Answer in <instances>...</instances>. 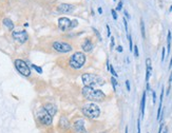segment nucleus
Here are the masks:
<instances>
[{
	"instance_id": "obj_44",
	"label": "nucleus",
	"mask_w": 172,
	"mask_h": 133,
	"mask_svg": "<svg viewBox=\"0 0 172 133\" xmlns=\"http://www.w3.org/2000/svg\"><path fill=\"white\" fill-rule=\"evenodd\" d=\"M125 133H128V127H126V129H125Z\"/></svg>"
},
{
	"instance_id": "obj_21",
	"label": "nucleus",
	"mask_w": 172,
	"mask_h": 133,
	"mask_svg": "<svg viewBox=\"0 0 172 133\" xmlns=\"http://www.w3.org/2000/svg\"><path fill=\"white\" fill-rule=\"evenodd\" d=\"M128 40H129V47H130V51L132 52V50H133V42H132V37H131L130 33H128Z\"/></svg>"
},
{
	"instance_id": "obj_29",
	"label": "nucleus",
	"mask_w": 172,
	"mask_h": 133,
	"mask_svg": "<svg viewBox=\"0 0 172 133\" xmlns=\"http://www.w3.org/2000/svg\"><path fill=\"white\" fill-rule=\"evenodd\" d=\"M137 133H141V120L137 119Z\"/></svg>"
},
{
	"instance_id": "obj_25",
	"label": "nucleus",
	"mask_w": 172,
	"mask_h": 133,
	"mask_svg": "<svg viewBox=\"0 0 172 133\" xmlns=\"http://www.w3.org/2000/svg\"><path fill=\"white\" fill-rule=\"evenodd\" d=\"M133 51H134V56H135V57H138L139 53H138V48H137V46L133 47Z\"/></svg>"
},
{
	"instance_id": "obj_23",
	"label": "nucleus",
	"mask_w": 172,
	"mask_h": 133,
	"mask_svg": "<svg viewBox=\"0 0 172 133\" xmlns=\"http://www.w3.org/2000/svg\"><path fill=\"white\" fill-rule=\"evenodd\" d=\"M32 68H34V69L36 70V72H37V73H39V74H41V73H42V69H41L40 67L36 66V64H32Z\"/></svg>"
},
{
	"instance_id": "obj_4",
	"label": "nucleus",
	"mask_w": 172,
	"mask_h": 133,
	"mask_svg": "<svg viewBox=\"0 0 172 133\" xmlns=\"http://www.w3.org/2000/svg\"><path fill=\"white\" fill-rule=\"evenodd\" d=\"M85 62H86V55L83 53H81V52H76V53H74L73 55L71 56L69 64H70V67L73 68V69L79 70L83 67Z\"/></svg>"
},
{
	"instance_id": "obj_8",
	"label": "nucleus",
	"mask_w": 172,
	"mask_h": 133,
	"mask_svg": "<svg viewBox=\"0 0 172 133\" xmlns=\"http://www.w3.org/2000/svg\"><path fill=\"white\" fill-rule=\"evenodd\" d=\"M12 35H13V38L16 41L19 42V43H24L29 38V35L26 31H14Z\"/></svg>"
},
{
	"instance_id": "obj_46",
	"label": "nucleus",
	"mask_w": 172,
	"mask_h": 133,
	"mask_svg": "<svg viewBox=\"0 0 172 133\" xmlns=\"http://www.w3.org/2000/svg\"><path fill=\"white\" fill-rule=\"evenodd\" d=\"M100 133H107V132H100Z\"/></svg>"
},
{
	"instance_id": "obj_3",
	"label": "nucleus",
	"mask_w": 172,
	"mask_h": 133,
	"mask_svg": "<svg viewBox=\"0 0 172 133\" xmlns=\"http://www.w3.org/2000/svg\"><path fill=\"white\" fill-rule=\"evenodd\" d=\"M81 80H82L83 85L86 87H92V88H94L97 85H103V79L100 76L95 75V74H91V73L82 74Z\"/></svg>"
},
{
	"instance_id": "obj_33",
	"label": "nucleus",
	"mask_w": 172,
	"mask_h": 133,
	"mask_svg": "<svg viewBox=\"0 0 172 133\" xmlns=\"http://www.w3.org/2000/svg\"><path fill=\"white\" fill-rule=\"evenodd\" d=\"M111 13H112L113 18H114V19L116 20V19H117V14H116V12H115V10H112V11H111Z\"/></svg>"
},
{
	"instance_id": "obj_47",
	"label": "nucleus",
	"mask_w": 172,
	"mask_h": 133,
	"mask_svg": "<svg viewBox=\"0 0 172 133\" xmlns=\"http://www.w3.org/2000/svg\"><path fill=\"white\" fill-rule=\"evenodd\" d=\"M114 1H115V0H114Z\"/></svg>"
},
{
	"instance_id": "obj_17",
	"label": "nucleus",
	"mask_w": 172,
	"mask_h": 133,
	"mask_svg": "<svg viewBox=\"0 0 172 133\" xmlns=\"http://www.w3.org/2000/svg\"><path fill=\"white\" fill-rule=\"evenodd\" d=\"M145 106H146V91H144L142 96V101H141V112L142 116L145 115Z\"/></svg>"
},
{
	"instance_id": "obj_10",
	"label": "nucleus",
	"mask_w": 172,
	"mask_h": 133,
	"mask_svg": "<svg viewBox=\"0 0 172 133\" xmlns=\"http://www.w3.org/2000/svg\"><path fill=\"white\" fill-rule=\"evenodd\" d=\"M73 127L75 129V131L77 133H87V130L85 128V121L82 119H77L74 121Z\"/></svg>"
},
{
	"instance_id": "obj_34",
	"label": "nucleus",
	"mask_w": 172,
	"mask_h": 133,
	"mask_svg": "<svg viewBox=\"0 0 172 133\" xmlns=\"http://www.w3.org/2000/svg\"><path fill=\"white\" fill-rule=\"evenodd\" d=\"M126 87H127V90H128V91H130V90H131V88H130V82H129V80H127V82H126Z\"/></svg>"
},
{
	"instance_id": "obj_31",
	"label": "nucleus",
	"mask_w": 172,
	"mask_h": 133,
	"mask_svg": "<svg viewBox=\"0 0 172 133\" xmlns=\"http://www.w3.org/2000/svg\"><path fill=\"white\" fill-rule=\"evenodd\" d=\"M165 51H166V48H163V50H162V61L163 62L165 60Z\"/></svg>"
},
{
	"instance_id": "obj_30",
	"label": "nucleus",
	"mask_w": 172,
	"mask_h": 133,
	"mask_svg": "<svg viewBox=\"0 0 172 133\" xmlns=\"http://www.w3.org/2000/svg\"><path fill=\"white\" fill-rule=\"evenodd\" d=\"M152 97H153V103H156V93L155 91H152Z\"/></svg>"
},
{
	"instance_id": "obj_1",
	"label": "nucleus",
	"mask_w": 172,
	"mask_h": 133,
	"mask_svg": "<svg viewBox=\"0 0 172 133\" xmlns=\"http://www.w3.org/2000/svg\"><path fill=\"white\" fill-rule=\"evenodd\" d=\"M81 93L86 99L91 101H100L106 98V94L101 90L94 89L92 87H86L85 86L81 90Z\"/></svg>"
},
{
	"instance_id": "obj_41",
	"label": "nucleus",
	"mask_w": 172,
	"mask_h": 133,
	"mask_svg": "<svg viewBox=\"0 0 172 133\" xmlns=\"http://www.w3.org/2000/svg\"><path fill=\"white\" fill-rule=\"evenodd\" d=\"M98 13L99 14H103V9L101 8H98Z\"/></svg>"
},
{
	"instance_id": "obj_35",
	"label": "nucleus",
	"mask_w": 172,
	"mask_h": 133,
	"mask_svg": "<svg viewBox=\"0 0 172 133\" xmlns=\"http://www.w3.org/2000/svg\"><path fill=\"white\" fill-rule=\"evenodd\" d=\"M76 26H77V20H74V21H72V29L75 28Z\"/></svg>"
},
{
	"instance_id": "obj_9",
	"label": "nucleus",
	"mask_w": 172,
	"mask_h": 133,
	"mask_svg": "<svg viewBox=\"0 0 172 133\" xmlns=\"http://www.w3.org/2000/svg\"><path fill=\"white\" fill-rule=\"evenodd\" d=\"M58 28L61 31H68L72 29V21L68 17H60L58 19Z\"/></svg>"
},
{
	"instance_id": "obj_18",
	"label": "nucleus",
	"mask_w": 172,
	"mask_h": 133,
	"mask_svg": "<svg viewBox=\"0 0 172 133\" xmlns=\"http://www.w3.org/2000/svg\"><path fill=\"white\" fill-rule=\"evenodd\" d=\"M2 22H3V24H4V26H5L10 31H12L13 29H14V23H13V21H12L11 19H9V18H4L3 21H2Z\"/></svg>"
},
{
	"instance_id": "obj_11",
	"label": "nucleus",
	"mask_w": 172,
	"mask_h": 133,
	"mask_svg": "<svg viewBox=\"0 0 172 133\" xmlns=\"http://www.w3.org/2000/svg\"><path fill=\"white\" fill-rule=\"evenodd\" d=\"M58 11L62 14H68V13H71L74 11V5L69 3H62L58 6Z\"/></svg>"
},
{
	"instance_id": "obj_22",
	"label": "nucleus",
	"mask_w": 172,
	"mask_h": 133,
	"mask_svg": "<svg viewBox=\"0 0 172 133\" xmlns=\"http://www.w3.org/2000/svg\"><path fill=\"white\" fill-rule=\"evenodd\" d=\"M109 70H110V72L112 73V75H113V77H117V74H116V72H115V70H114V68H113V66L112 64H110L109 66Z\"/></svg>"
},
{
	"instance_id": "obj_13",
	"label": "nucleus",
	"mask_w": 172,
	"mask_h": 133,
	"mask_svg": "<svg viewBox=\"0 0 172 133\" xmlns=\"http://www.w3.org/2000/svg\"><path fill=\"white\" fill-rule=\"evenodd\" d=\"M81 48H82L83 52H91L92 49H93V43H92L91 40L87 38V39H85V41L82 42Z\"/></svg>"
},
{
	"instance_id": "obj_36",
	"label": "nucleus",
	"mask_w": 172,
	"mask_h": 133,
	"mask_svg": "<svg viewBox=\"0 0 172 133\" xmlns=\"http://www.w3.org/2000/svg\"><path fill=\"white\" fill-rule=\"evenodd\" d=\"M163 128H164V124H160L159 129H158V133H162L163 132Z\"/></svg>"
},
{
	"instance_id": "obj_19",
	"label": "nucleus",
	"mask_w": 172,
	"mask_h": 133,
	"mask_svg": "<svg viewBox=\"0 0 172 133\" xmlns=\"http://www.w3.org/2000/svg\"><path fill=\"white\" fill-rule=\"evenodd\" d=\"M170 48H171V32L168 31V35H167V51H168V53L170 52Z\"/></svg>"
},
{
	"instance_id": "obj_26",
	"label": "nucleus",
	"mask_w": 172,
	"mask_h": 133,
	"mask_svg": "<svg viewBox=\"0 0 172 133\" xmlns=\"http://www.w3.org/2000/svg\"><path fill=\"white\" fill-rule=\"evenodd\" d=\"M93 31L95 32V34H96V36H97V37H98V40H99V41H103V39H101V36H100V34H99V32H98V31H97L95 28H93Z\"/></svg>"
},
{
	"instance_id": "obj_37",
	"label": "nucleus",
	"mask_w": 172,
	"mask_h": 133,
	"mask_svg": "<svg viewBox=\"0 0 172 133\" xmlns=\"http://www.w3.org/2000/svg\"><path fill=\"white\" fill-rule=\"evenodd\" d=\"M114 37H111V48H113L114 47Z\"/></svg>"
},
{
	"instance_id": "obj_15",
	"label": "nucleus",
	"mask_w": 172,
	"mask_h": 133,
	"mask_svg": "<svg viewBox=\"0 0 172 133\" xmlns=\"http://www.w3.org/2000/svg\"><path fill=\"white\" fill-rule=\"evenodd\" d=\"M59 125L61 127V129H68L70 127V123L68 120V118L65 117L64 115H62L60 117V120H59Z\"/></svg>"
},
{
	"instance_id": "obj_5",
	"label": "nucleus",
	"mask_w": 172,
	"mask_h": 133,
	"mask_svg": "<svg viewBox=\"0 0 172 133\" xmlns=\"http://www.w3.org/2000/svg\"><path fill=\"white\" fill-rule=\"evenodd\" d=\"M37 117H38L39 123L42 124V125H44V126H50V125H52V123H53V116L50 115L43 107L39 109Z\"/></svg>"
},
{
	"instance_id": "obj_42",
	"label": "nucleus",
	"mask_w": 172,
	"mask_h": 133,
	"mask_svg": "<svg viewBox=\"0 0 172 133\" xmlns=\"http://www.w3.org/2000/svg\"><path fill=\"white\" fill-rule=\"evenodd\" d=\"M172 67V57H171V60H170V64H169V68Z\"/></svg>"
},
{
	"instance_id": "obj_43",
	"label": "nucleus",
	"mask_w": 172,
	"mask_h": 133,
	"mask_svg": "<svg viewBox=\"0 0 172 133\" xmlns=\"http://www.w3.org/2000/svg\"><path fill=\"white\" fill-rule=\"evenodd\" d=\"M164 133H168V129H167V128H165V130H164Z\"/></svg>"
},
{
	"instance_id": "obj_32",
	"label": "nucleus",
	"mask_w": 172,
	"mask_h": 133,
	"mask_svg": "<svg viewBox=\"0 0 172 133\" xmlns=\"http://www.w3.org/2000/svg\"><path fill=\"white\" fill-rule=\"evenodd\" d=\"M123 21H124V24H125L126 32H128V23H127V19H126V18H123Z\"/></svg>"
},
{
	"instance_id": "obj_24",
	"label": "nucleus",
	"mask_w": 172,
	"mask_h": 133,
	"mask_svg": "<svg viewBox=\"0 0 172 133\" xmlns=\"http://www.w3.org/2000/svg\"><path fill=\"white\" fill-rule=\"evenodd\" d=\"M111 82H112L113 89H114V91H116V85H117V82H116V79H115V77H112V78H111Z\"/></svg>"
},
{
	"instance_id": "obj_39",
	"label": "nucleus",
	"mask_w": 172,
	"mask_h": 133,
	"mask_svg": "<svg viewBox=\"0 0 172 133\" xmlns=\"http://www.w3.org/2000/svg\"><path fill=\"white\" fill-rule=\"evenodd\" d=\"M107 31H108V36H109V37H110V35H111V32H110V26H108V24H107Z\"/></svg>"
},
{
	"instance_id": "obj_45",
	"label": "nucleus",
	"mask_w": 172,
	"mask_h": 133,
	"mask_svg": "<svg viewBox=\"0 0 172 133\" xmlns=\"http://www.w3.org/2000/svg\"><path fill=\"white\" fill-rule=\"evenodd\" d=\"M170 11H172V5H171V8H170Z\"/></svg>"
},
{
	"instance_id": "obj_38",
	"label": "nucleus",
	"mask_w": 172,
	"mask_h": 133,
	"mask_svg": "<svg viewBox=\"0 0 172 133\" xmlns=\"http://www.w3.org/2000/svg\"><path fill=\"white\" fill-rule=\"evenodd\" d=\"M124 13H125V16L128 18V19H130V15H129V13L127 12V11H124Z\"/></svg>"
},
{
	"instance_id": "obj_12",
	"label": "nucleus",
	"mask_w": 172,
	"mask_h": 133,
	"mask_svg": "<svg viewBox=\"0 0 172 133\" xmlns=\"http://www.w3.org/2000/svg\"><path fill=\"white\" fill-rule=\"evenodd\" d=\"M146 82L147 83H149V78L151 76V73H152V64H151V59L150 58H147L146 59Z\"/></svg>"
},
{
	"instance_id": "obj_27",
	"label": "nucleus",
	"mask_w": 172,
	"mask_h": 133,
	"mask_svg": "<svg viewBox=\"0 0 172 133\" xmlns=\"http://www.w3.org/2000/svg\"><path fill=\"white\" fill-rule=\"evenodd\" d=\"M171 82H172V72H171V74H170V77H169V82H168L169 86H168V91H167V94H169V90H170V86H171Z\"/></svg>"
},
{
	"instance_id": "obj_6",
	"label": "nucleus",
	"mask_w": 172,
	"mask_h": 133,
	"mask_svg": "<svg viewBox=\"0 0 172 133\" xmlns=\"http://www.w3.org/2000/svg\"><path fill=\"white\" fill-rule=\"evenodd\" d=\"M15 68L17 69V71L19 72L20 74H22V75L26 76V77H29V76L32 74L30 67L26 64V61H23V60H21V59L15 60Z\"/></svg>"
},
{
	"instance_id": "obj_14",
	"label": "nucleus",
	"mask_w": 172,
	"mask_h": 133,
	"mask_svg": "<svg viewBox=\"0 0 172 133\" xmlns=\"http://www.w3.org/2000/svg\"><path fill=\"white\" fill-rule=\"evenodd\" d=\"M43 108L47 110V112L51 116H54L56 114V112H57V109H56V107L53 105V103H46V105L43 106Z\"/></svg>"
},
{
	"instance_id": "obj_40",
	"label": "nucleus",
	"mask_w": 172,
	"mask_h": 133,
	"mask_svg": "<svg viewBox=\"0 0 172 133\" xmlns=\"http://www.w3.org/2000/svg\"><path fill=\"white\" fill-rule=\"evenodd\" d=\"M116 50L118 51V52H123V47H121V46H118V47H117Z\"/></svg>"
},
{
	"instance_id": "obj_2",
	"label": "nucleus",
	"mask_w": 172,
	"mask_h": 133,
	"mask_svg": "<svg viewBox=\"0 0 172 133\" xmlns=\"http://www.w3.org/2000/svg\"><path fill=\"white\" fill-rule=\"evenodd\" d=\"M81 112L85 116H87L88 118H98L99 115H100V109L97 105L95 103H87V105H83L81 107Z\"/></svg>"
},
{
	"instance_id": "obj_20",
	"label": "nucleus",
	"mask_w": 172,
	"mask_h": 133,
	"mask_svg": "<svg viewBox=\"0 0 172 133\" xmlns=\"http://www.w3.org/2000/svg\"><path fill=\"white\" fill-rule=\"evenodd\" d=\"M141 30H142V36L145 38L146 37V33H145V23L142 19H141Z\"/></svg>"
},
{
	"instance_id": "obj_16",
	"label": "nucleus",
	"mask_w": 172,
	"mask_h": 133,
	"mask_svg": "<svg viewBox=\"0 0 172 133\" xmlns=\"http://www.w3.org/2000/svg\"><path fill=\"white\" fill-rule=\"evenodd\" d=\"M164 91L165 89L163 88L162 92H160V98H159V105H158V111H157V116L156 118L159 119L160 118V112H162V106H163V98H164Z\"/></svg>"
},
{
	"instance_id": "obj_7",
	"label": "nucleus",
	"mask_w": 172,
	"mask_h": 133,
	"mask_svg": "<svg viewBox=\"0 0 172 133\" xmlns=\"http://www.w3.org/2000/svg\"><path fill=\"white\" fill-rule=\"evenodd\" d=\"M52 48L55 51L59 52V53H68V52L72 51V46L67 42H61V41H55L52 44Z\"/></svg>"
},
{
	"instance_id": "obj_28",
	"label": "nucleus",
	"mask_w": 172,
	"mask_h": 133,
	"mask_svg": "<svg viewBox=\"0 0 172 133\" xmlns=\"http://www.w3.org/2000/svg\"><path fill=\"white\" fill-rule=\"evenodd\" d=\"M121 9H123V1H119L118 2V5H117V8H116V10L117 11H120Z\"/></svg>"
}]
</instances>
